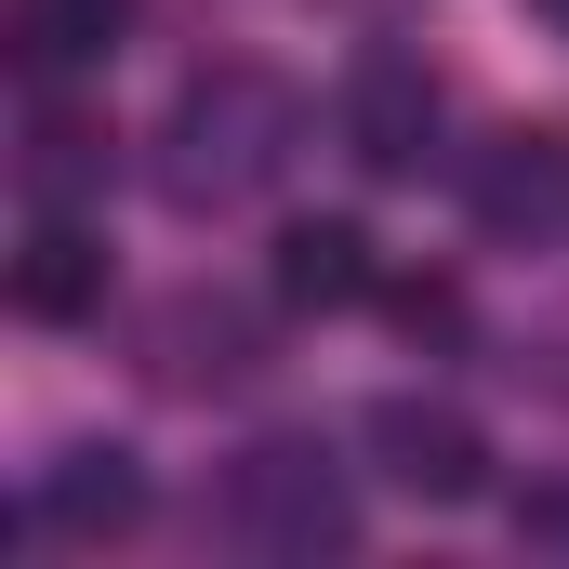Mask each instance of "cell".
<instances>
[{
    "instance_id": "cell-1",
    "label": "cell",
    "mask_w": 569,
    "mask_h": 569,
    "mask_svg": "<svg viewBox=\"0 0 569 569\" xmlns=\"http://www.w3.org/2000/svg\"><path fill=\"white\" fill-rule=\"evenodd\" d=\"M305 133V107H291L266 67H212V80H186V107H172V159H159V186L199 212V199H252L266 172L291 159Z\"/></svg>"
},
{
    "instance_id": "cell-2",
    "label": "cell",
    "mask_w": 569,
    "mask_h": 569,
    "mask_svg": "<svg viewBox=\"0 0 569 569\" xmlns=\"http://www.w3.org/2000/svg\"><path fill=\"white\" fill-rule=\"evenodd\" d=\"M358 450H371V477L411 490V503H477V490H490V437L463 425L450 398H371V411H358Z\"/></svg>"
},
{
    "instance_id": "cell-3",
    "label": "cell",
    "mask_w": 569,
    "mask_h": 569,
    "mask_svg": "<svg viewBox=\"0 0 569 569\" xmlns=\"http://www.w3.org/2000/svg\"><path fill=\"white\" fill-rule=\"evenodd\" d=\"M226 517L252 530V543H279V557H345L358 543V503H345V477L318 463V450H252L239 477H226Z\"/></svg>"
},
{
    "instance_id": "cell-4",
    "label": "cell",
    "mask_w": 569,
    "mask_h": 569,
    "mask_svg": "<svg viewBox=\"0 0 569 569\" xmlns=\"http://www.w3.org/2000/svg\"><path fill=\"white\" fill-rule=\"evenodd\" d=\"M425 146H437V80L411 53H371L345 80V159L358 172H425Z\"/></svg>"
},
{
    "instance_id": "cell-5",
    "label": "cell",
    "mask_w": 569,
    "mask_h": 569,
    "mask_svg": "<svg viewBox=\"0 0 569 569\" xmlns=\"http://www.w3.org/2000/svg\"><path fill=\"white\" fill-rule=\"evenodd\" d=\"M463 199H477L490 239H557V226H569V133H557V120H543V133H503L490 159H477Z\"/></svg>"
},
{
    "instance_id": "cell-6",
    "label": "cell",
    "mask_w": 569,
    "mask_h": 569,
    "mask_svg": "<svg viewBox=\"0 0 569 569\" xmlns=\"http://www.w3.org/2000/svg\"><path fill=\"white\" fill-rule=\"evenodd\" d=\"M93 305H107V239H93L80 212H40L27 252H13V318L67 331V318H93Z\"/></svg>"
},
{
    "instance_id": "cell-7",
    "label": "cell",
    "mask_w": 569,
    "mask_h": 569,
    "mask_svg": "<svg viewBox=\"0 0 569 569\" xmlns=\"http://www.w3.org/2000/svg\"><path fill=\"white\" fill-rule=\"evenodd\" d=\"M252 371H266V318H252V305H212V291H186V305L159 318V385L212 398V385H252Z\"/></svg>"
},
{
    "instance_id": "cell-8",
    "label": "cell",
    "mask_w": 569,
    "mask_h": 569,
    "mask_svg": "<svg viewBox=\"0 0 569 569\" xmlns=\"http://www.w3.org/2000/svg\"><path fill=\"white\" fill-rule=\"evenodd\" d=\"M133 517H146L133 450H67V463L40 477V530H53V543H120Z\"/></svg>"
},
{
    "instance_id": "cell-9",
    "label": "cell",
    "mask_w": 569,
    "mask_h": 569,
    "mask_svg": "<svg viewBox=\"0 0 569 569\" xmlns=\"http://www.w3.org/2000/svg\"><path fill=\"white\" fill-rule=\"evenodd\" d=\"M107 120H93V107H80V93H40V107H27V159H13V172H27V199H40V212H67V199H93V186H107Z\"/></svg>"
},
{
    "instance_id": "cell-10",
    "label": "cell",
    "mask_w": 569,
    "mask_h": 569,
    "mask_svg": "<svg viewBox=\"0 0 569 569\" xmlns=\"http://www.w3.org/2000/svg\"><path fill=\"white\" fill-rule=\"evenodd\" d=\"M358 291H371V239H358L345 212L279 226V305L291 318H331V305H358Z\"/></svg>"
},
{
    "instance_id": "cell-11",
    "label": "cell",
    "mask_w": 569,
    "mask_h": 569,
    "mask_svg": "<svg viewBox=\"0 0 569 569\" xmlns=\"http://www.w3.org/2000/svg\"><path fill=\"white\" fill-rule=\"evenodd\" d=\"M133 27V0H13V53L27 80H67V67H107Z\"/></svg>"
},
{
    "instance_id": "cell-12",
    "label": "cell",
    "mask_w": 569,
    "mask_h": 569,
    "mask_svg": "<svg viewBox=\"0 0 569 569\" xmlns=\"http://www.w3.org/2000/svg\"><path fill=\"white\" fill-rule=\"evenodd\" d=\"M517 543L569 557V477H530V490H517Z\"/></svg>"
}]
</instances>
